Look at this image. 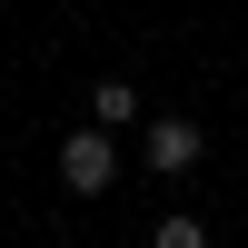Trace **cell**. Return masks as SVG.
Instances as JSON below:
<instances>
[{
	"mask_svg": "<svg viewBox=\"0 0 248 248\" xmlns=\"http://www.w3.org/2000/svg\"><path fill=\"white\" fill-rule=\"evenodd\" d=\"M60 179H70L79 199H99V189L119 179V139H109V129H70V139H60Z\"/></svg>",
	"mask_w": 248,
	"mask_h": 248,
	"instance_id": "1",
	"label": "cell"
},
{
	"mask_svg": "<svg viewBox=\"0 0 248 248\" xmlns=\"http://www.w3.org/2000/svg\"><path fill=\"white\" fill-rule=\"evenodd\" d=\"M139 159H149L159 179H189V169H199V119H149Z\"/></svg>",
	"mask_w": 248,
	"mask_h": 248,
	"instance_id": "2",
	"label": "cell"
},
{
	"mask_svg": "<svg viewBox=\"0 0 248 248\" xmlns=\"http://www.w3.org/2000/svg\"><path fill=\"white\" fill-rule=\"evenodd\" d=\"M129 119H139V90H129V79H99V90H90V129H129Z\"/></svg>",
	"mask_w": 248,
	"mask_h": 248,
	"instance_id": "3",
	"label": "cell"
},
{
	"mask_svg": "<svg viewBox=\"0 0 248 248\" xmlns=\"http://www.w3.org/2000/svg\"><path fill=\"white\" fill-rule=\"evenodd\" d=\"M149 248H209V229H199V218H179V209H169V218H159V229H149Z\"/></svg>",
	"mask_w": 248,
	"mask_h": 248,
	"instance_id": "4",
	"label": "cell"
},
{
	"mask_svg": "<svg viewBox=\"0 0 248 248\" xmlns=\"http://www.w3.org/2000/svg\"><path fill=\"white\" fill-rule=\"evenodd\" d=\"M238 60H248V50H238Z\"/></svg>",
	"mask_w": 248,
	"mask_h": 248,
	"instance_id": "5",
	"label": "cell"
}]
</instances>
